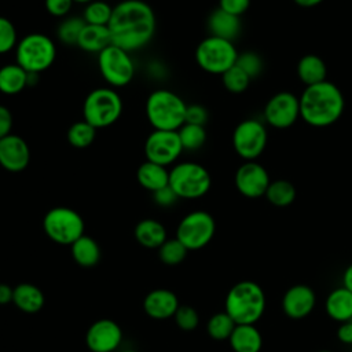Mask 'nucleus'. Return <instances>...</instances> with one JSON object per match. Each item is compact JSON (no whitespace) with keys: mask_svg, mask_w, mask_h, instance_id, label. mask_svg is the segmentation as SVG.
<instances>
[{"mask_svg":"<svg viewBox=\"0 0 352 352\" xmlns=\"http://www.w3.org/2000/svg\"><path fill=\"white\" fill-rule=\"evenodd\" d=\"M155 26V14L143 0H122L116 4L107 25L111 44L131 54L144 48L153 40Z\"/></svg>","mask_w":352,"mask_h":352,"instance_id":"obj_1","label":"nucleus"},{"mask_svg":"<svg viewBox=\"0 0 352 352\" xmlns=\"http://www.w3.org/2000/svg\"><path fill=\"white\" fill-rule=\"evenodd\" d=\"M300 100V118L311 126L323 128L337 122L345 109L341 89L327 80L304 88Z\"/></svg>","mask_w":352,"mask_h":352,"instance_id":"obj_2","label":"nucleus"},{"mask_svg":"<svg viewBox=\"0 0 352 352\" xmlns=\"http://www.w3.org/2000/svg\"><path fill=\"white\" fill-rule=\"evenodd\" d=\"M265 293L253 280H241L226 296L224 311L236 324H254L265 311Z\"/></svg>","mask_w":352,"mask_h":352,"instance_id":"obj_3","label":"nucleus"},{"mask_svg":"<svg viewBox=\"0 0 352 352\" xmlns=\"http://www.w3.org/2000/svg\"><path fill=\"white\" fill-rule=\"evenodd\" d=\"M187 103L170 89L158 88L146 100V117L153 129L177 131L186 120Z\"/></svg>","mask_w":352,"mask_h":352,"instance_id":"obj_4","label":"nucleus"},{"mask_svg":"<svg viewBox=\"0 0 352 352\" xmlns=\"http://www.w3.org/2000/svg\"><path fill=\"white\" fill-rule=\"evenodd\" d=\"M122 114V99L111 87H99L88 92L82 103V117L95 129L113 125Z\"/></svg>","mask_w":352,"mask_h":352,"instance_id":"obj_5","label":"nucleus"},{"mask_svg":"<svg viewBox=\"0 0 352 352\" xmlns=\"http://www.w3.org/2000/svg\"><path fill=\"white\" fill-rule=\"evenodd\" d=\"M55 58V43L44 33H29L19 38L15 47V62L28 73L45 72L52 66Z\"/></svg>","mask_w":352,"mask_h":352,"instance_id":"obj_6","label":"nucleus"},{"mask_svg":"<svg viewBox=\"0 0 352 352\" xmlns=\"http://www.w3.org/2000/svg\"><path fill=\"white\" fill-rule=\"evenodd\" d=\"M212 186L209 170L194 161L175 164L169 169V187L179 199H197L204 197Z\"/></svg>","mask_w":352,"mask_h":352,"instance_id":"obj_7","label":"nucleus"},{"mask_svg":"<svg viewBox=\"0 0 352 352\" xmlns=\"http://www.w3.org/2000/svg\"><path fill=\"white\" fill-rule=\"evenodd\" d=\"M238 51L234 41L216 36L205 37L195 48V60L198 66L209 73L221 76L236 63Z\"/></svg>","mask_w":352,"mask_h":352,"instance_id":"obj_8","label":"nucleus"},{"mask_svg":"<svg viewBox=\"0 0 352 352\" xmlns=\"http://www.w3.org/2000/svg\"><path fill=\"white\" fill-rule=\"evenodd\" d=\"M45 235L59 245H72L84 235L85 223L82 216L72 208L55 206L43 219Z\"/></svg>","mask_w":352,"mask_h":352,"instance_id":"obj_9","label":"nucleus"},{"mask_svg":"<svg viewBox=\"0 0 352 352\" xmlns=\"http://www.w3.org/2000/svg\"><path fill=\"white\" fill-rule=\"evenodd\" d=\"M98 69L102 78L111 88L128 85L136 72L131 52L110 44L98 54Z\"/></svg>","mask_w":352,"mask_h":352,"instance_id":"obj_10","label":"nucleus"},{"mask_svg":"<svg viewBox=\"0 0 352 352\" xmlns=\"http://www.w3.org/2000/svg\"><path fill=\"white\" fill-rule=\"evenodd\" d=\"M216 221L206 210H192L177 224L176 238L188 249L198 250L205 248L214 236Z\"/></svg>","mask_w":352,"mask_h":352,"instance_id":"obj_11","label":"nucleus"},{"mask_svg":"<svg viewBox=\"0 0 352 352\" xmlns=\"http://www.w3.org/2000/svg\"><path fill=\"white\" fill-rule=\"evenodd\" d=\"M231 140L235 153L241 158L254 161L267 147L268 132L261 121L256 118H246L235 126Z\"/></svg>","mask_w":352,"mask_h":352,"instance_id":"obj_12","label":"nucleus"},{"mask_svg":"<svg viewBox=\"0 0 352 352\" xmlns=\"http://www.w3.org/2000/svg\"><path fill=\"white\" fill-rule=\"evenodd\" d=\"M144 155L147 161L168 166L175 164L182 155L183 146L177 131L153 129L144 140Z\"/></svg>","mask_w":352,"mask_h":352,"instance_id":"obj_13","label":"nucleus"},{"mask_svg":"<svg viewBox=\"0 0 352 352\" xmlns=\"http://www.w3.org/2000/svg\"><path fill=\"white\" fill-rule=\"evenodd\" d=\"M298 118L300 100L293 92L280 91L272 95L264 106V120L272 128H290Z\"/></svg>","mask_w":352,"mask_h":352,"instance_id":"obj_14","label":"nucleus"},{"mask_svg":"<svg viewBox=\"0 0 352 352\" xmlns=\"http://www.w3.org/2000/svg\"><path fill=\"white\" fill-rule=\"evenodd\" d=\"M235 187L246 198H260L271 183L267 169L256 161H245L235 172Z\"/></svg>","mask_w":352,"mask_h":352,"instance_id":"obj_15","label":"nucleus"},{"mask_svg":"<svg viewBox=\"0 0 352 352\" xmlns=\"http://www.w3.org/2000/svg\"><path fill=\"white\" fill-rule=\"evenodd\" d=\"M122 341L121 327L111 319L94 322L85 334V342L91 352H114Z\"/></svg>","mask_w":352,"mask_h":352,"instance_id":"obj_16","label":"nucleus"},{"mask_svg":"<svg viewBox=\"0 0 352 352\" xmlns=\"http://www.w3.org/2000/svg\"><path fill=\"white\" fill-rule=\"evenodd\" d=\"M30 162V148L28 142L10 133L0 139V166L8 172L18 173L28 168Z\"/></svg>","mask_w":352,"mask_h":352,"instance_id":"obj_17","label":"nucleus"},{"mask_svg":"<svg viewBox=\"0 0 352 352\" xmlns=\"http://www.w3.org/2000/svg\"><path fill=\"white\" fill-rule=\"evenodd\" d=\"M316 304V296L311 286L298 283L290 286L282 297V311L290 319L298 320L308 316Z\"/></svg>","mask_w":352,"mask_h":352,"instance_id":"obj_18","label":"nucleus"},{"mask_svg":"<svg viewBox=\"0 0 352 352\" xmlns=\"http://www.w3.org/2000/svg\"><path fill=\"white\" fill-rule=\"evenodd\" d=\"M179 305L177 296L168 289H154L143 300L144 312L157 320L172 318Z\"/></svg>","mask_w":352,"mask_h":352,"instance_id":"obj_19","label":"nucleus"},{"mask_svg":"<svg viewBox=\"0 0 352 352\" xmlns=\"http://www.w3.org/2000/svg\"><path fill=\"white\" fill-rule=\"evenodd\" d=\"M208 29L210 36L234 41L242 30L241 16L216 8L208 18Z\"/></svg>","mask_w":352,"mask_h":352,"instance_id":"obj_20","label":"nucleus"},{"mask_svg":"<svg viewBox=\"0 0 352 352\" xmlns=\"http://www.w3.org/2000/svg\"><path fill=\"white\" fill-rule=\"evenodd\" d=\"M324 309L329 318L338 323L352 320V292L344 286L331 290L326 297Z\"/></svg>","mask_w":352,"mask_h":352,"instance_id":"obj_21","label":"nucleus"},{"mask_svg":"<svg viewBox=\"0 0 352 352\" xmlns=\"http://www.w3.org/2000/svg\"><path fill=\"white\" fill-rule=\"evenodd\" d=\"M136 179L144 190L154 192L169 184V169L166 166L146 160L138 166Z\"/></svg>","mask_w":352,"mask_h":352,"instance_id":"obj_22","label":"nucleus"},{"mask_svg":"<svg viewBox=\"0 0 352 352\" xmlns=\"http://www.w3.org/2000/svg\"><path fill=\"white\" fill-rule=\"evenodd\" d=\"M234 352H260L263 337L254 324H236L228 338Z\"/></svg>","mask_w":352,"mask_h":352,"instance_id":"obj_23","label":"nucleus"},{"mask_svg":"<svg viewBox=\"0 0 352 352\" xmlns=\"http://www.w3.org/2000/svg\"><path fill=\"white\" fill-rule=\"evenodd\" d=\"M135 239L144 248L158 249L166 239V230L155 219H143L135 226Z\"/></svg>","mask_w":352,"mask_h":352,"instance_id":"obj_24","label":"nucleus"},{"mask_svg":"<svg viewBox=\"0 0 352 352\" xmlns=\"http://www.w3.org/2000/svg\"><path fill=\"white\" fill-rule=\"evenodd\" d=\"M110 44H111V36L107 26L85 25L76 45H78L84 52L98 55L102 50H104Z\"/></svg>","mask_w":352,"mask_h":352,"instance_id":"obj_25","label":"nucleus"},{"mask_svg":"<svg viewBox=\"0 0 352 352\" xmlns=\"http://www.w3.org/2000/svg\"><path fill=\"white\" fill-rule=\"evenodd\" d=\"M326 74L327 67L320 56L315 54H307L300 58L297 63V76L305 87L324 81Z\"/></svg>","mask_w":352,"mask_h":352,"instance_id":"obj_26","label":"nucleus"},{"mask_svg":"<svg viewBox=\"0 0 352 352\" xmlns=\"http://www.w3.org/2000/svg\"><path fill=\"white\" fill-rule=\"evenodd\" d=\"M12 302L22 312L36 314L44 305V294L32 283H19L16 287H14Z\"/></svg>","mask_w":352,"mask_h":352,"instance_id":"obj_27","label":"nucleus"},{"mask_svg":"<svg viewBox=\"0 0 352 352\" xmlns=\"http://www.w3.org/2000/svg\"><path fill=\"white\" fill-rule=\"evenodd\" d=\"M29 73L16 62L0 67V92L4 95H16L28 87Z\"/></svg>","mask_w":352,"mask_h":352,"instance_id":"obj_28","label":"nucleus"},{"mask_svg":"<svg viewBox=\"0 0 352 352\" xmlns=\"http://www.w3.org/2000/svg\"><path fill=\"white\" fill-rule=\"evenodd\" d=\"M70 248H72V257L81 267H85V268L94 267L100 260V248L98 242L89 235L84 234L76 242H73Z\"/></svg>","mask_w":352,"mask_h":352,"instance_id":"obj_29","label":"nucleus"},{"mask_svg":"<svg viewBox=\"0 0 352 352\" xmlns=\"http://www.w3.org/2000/svg\"><path fill=\"white\" fill-rule=\"evenodd\" d=\"M296 187L292 182L286 179H278L271 182L265 191V198L268 199V202L278 208H286L292 205L296 199Z\"/></svg>","mask_w":352,"mask_h":352,"instance_id":"obj_30","label":"nucleus"},{"mask_svg":"<svg viewBox=\"0 0 352 352\" xmlns=\"http://www.w3.org/2000/svg\"><path fill=\"white\" fill-rule=\"evenodd\" d=\"M177 135L183 146V150L186 151L199 150L205 144L208 138L206 129L204 125H195V124H187V122H184L177 129Z\"/></svg>","mask_w":352,"mask_h":352,"instance_id":"obj_31","label":"nucleus"},{"mask_svg":"<svg viewBox=\"0 0 352 352\" xmlns=\"http://www.w3.org/2000/svg\"><path fill=\"white\" fill-rule=\"evenodd\" d=\"M85 21L82 19V16H77V15H67L65 18H62L60 23L56 28V37L67 45H76L77 40L82 32V29L85 28Z\"/></svg>","mask_w":352,"mask_h":352,"instance_id":"obj_32","label":"nucleus"},{"mask_svg":"<svg viewBox=\"0 0 352 352\" xmlns=\"http://www.w3.org/2000/svg\"><path fill=\"white\" fill-rule=\"evenodd\" d=\"M95 136L96 129L85 120L76 121L74 124H72L66 133L67 142L76 148H85L91 146L95 140Z\"/></svg>","mask_w":352,"mask_h":352,"instance_id":"obj_33","label":"nucleus"},{"mask_svg":"<svg viewBox=\"0 0 352 352\" xmlns=\"http://www.w3.org/2000/svg\"><path fill=\"white\" fill-rule=\"evenodd\" d=\"M235 326L236 323L232 320V318L226 311H223L210 316L206 324V330L213 340L223 341L230 338Z\"/></svg>","mask_w":352,"mask_h":352,"instance_id":"obj_34","label":"nucleus"},{"mask_svg":"<svg viewBox=\"0 0 352 352\" xmlns=\"http://www.w3.org/2000/svg\"><path fill=\"white\" fill-rule=\"evenodd\" d=\"M113 14V7L103 0H94L85 4L82 11V19L87 25L107 26Z\"/></svg>","mask_w":352,"mask_h":352,"instance_id":"obj_35","label":"nucleus"},{"mask_svg":"<svg viewBox=\"0 0 352 352\" xmlns=\"http://www.w3.org/2000/svg\"><path fill=\"white\" fill-rule=\"evenodd\" d=\"M188 249L175 236L168 238L160 248H158V257L166 265H177L180 264L186 256Z\"/></svg>","mask_w":352,"mask_h":352,"instance_id":"obj_36","label":"nucleus"},{"mask_svg":"<svg viewBox=\"0 0 352 352\" xmlns=\"http://www.w3.org/2000/svg\"><path fill=\"white\" fill-rule=\"evenodd\" d=\"M250 80L252 78L236 65H234L226 73L221 74L223 85L231 94L245 92L250 84Z\"/></svg>","mask_w":352,"mask_h":352,"instance_id":"obj_37","label":"nucleus"},{"mask_svg":"<svg viewBox=\"0 0 352 352\" xmlns=\"http://www.w3.org/2000/svg\"><path fill=\"white\" fill-rule=\"evenodd\" d=\"M19 38L15 25L7 16L0 15V55L15 50Z\"/></svg>","mask_w":352,"mask_h":352,"instance_id":"obj_38","label":"nucleus"},{"mask_svg":"<svg viewBox=\"0 0 352 352\" xmlns=\"http://www.w3.org/2000/svg\"><path fill=\"white\" fill-rule=\"evenodd\" d=\"M235 65L239 66L250 78L258 77L264 70V60L254 51H245L242 54H238Z\"/></svg>","mask_w":352,"mask_h":352,"instance_id":"obj_39","label":"nucleus"},{"mask_svg":"<svg viewBox=\"0 0 352 352\" xmlns=\"http://www.w3.org/2000/svg\"><path fill=\"white\" fill-rule=\"evenodd\" d=\"M173 318H175L177 327L184 331L195 330L199 323L198 312L195 311V308H192L190 305H179Z\"/></svg>","mask_w":352,"mask_h":352,"instance_id":"obj_40","label":"nucleus"},{"mask_svg":"<svg viewBox=\"0 0 352 352\" xmlns=\"http://www.w3.org/2000/svg\"><path fill=\"white\" fill-rule=\"evenodd\" d=\"M208 118H209L208 110L202 104H198V103L187 104L184 122L195 124V125H205Z\"/></svg>","mask_w":352,"mask_h":352,"instance_id":"obj_41","label":"nucleus"},{"mask_svg":"<svg viewBox=\"0 0 352 352\" xmlns=\"http://www.w3.org/2000/svg\"><path fill=\"white\" fill-rule=\"evenodd\" d=\"M73 0H44V7L48 14L56 18H65L73 8Z\"/></svg>","mask_w":352,"mask_h":352,"instance_id":"obj_42","label":"nucleus"},{"mask_svg":"<svg viewBox=\"0 0 352 352\" xmlns=\"http://www.w3.org/2000/svg\"><path fill=\"white\" fill-rule=\"evenodd\" d=\"M250 6V0H219V8L232 15H243Z\"/></svg>","mask_w":352,"mask_h":352,"instance_id":"obj_43","label":"nucleus"},{"mask_svg":"<svg viewBox=\"0 0 352 352\" xmlns=\"http://www.w3.org/2000/svg\"><path fill=\"white\" fill-rule=\"evenodd\" d=\"M153 199L158 206L162 208H169L173 206L176 204V201L179 199V197L175 194V191L169 187V184L164 188H160L157 191L153 192Z\"/></svg>","mask_w":352,"mask_h":352,"instance_id":"obj_44","label":"nucleus"},{"mask_svg":"<svg viewBox=\"0 0 352 352\" xmlns=\"http://www.w3.org/2000/svg\"><path fill=\"white\" fill-rule=\"evenodd\" d=\"M12 124H14V120L10 109L0 104V139L11 133Z\"/></svg>","mask_w":352,"mask_h":352,"instance_id":"obj_45","label":"nucleus"},{"mask_svg":"<svg viewBox=\"0 0 352 352\" xmlns=\"http://www.w3.org/2000/svg\"><path fill=\"white\" fill-rule=\"evenodd\" d=\"M337 338L345 345H352V320L340 323L337 329Z\"/></svg>","mask_w":352,"mask_h":352,"instance_id":"obj_46","label":"nucleus"},{"mask_svg":"<svg viewBox=\"0 0 352 352\" xmlns=\"http://www.w3.org/2000/svg\"><path fill=\"white\" fill-rule=\"evenodd\" d=\"M14 289L6 283H0V304H8L12 301Z\"/></svg>","mask_w":352,"mask_h":352,"instance_id":"obj_47","label":"nucleus"},{"mask_svg":"<svg viewBox=\"0 0 352 352\" xmlns=\"http://www.w3.org/2000/svg\"><path fill=\"white\" fill-rule=\"evenodd\" d=\"M147 69L150 70V74H153V76H154V77H157V78H162V77H164V74H166V70H165L164 65H161L160 62H154V63H151Z\"/></svg>","mask_w":352,"mask_h":352,"instance_id":"obj_48","label":"nucleus"},{"mask_svg":"<svg viewBox=\"0 0 352 352\" xmlns=\"http://www.w3.org/2000/svg\"><path fill=\"white\" fill-rule=\"evenodd\" d=\"M342 286L352 292V264H349L342 274Z\"/></svg>","mask_w":352,"mask_h":352,"instance_id":"obj_49","label":"nucleus"},{"mask_svg":"<svg viewBox=\"0 0 352 352\" xmlns=\"http://www.w3.org/2000/svg\"><path fill=\"white\" fill-rule=\"evenodd\" d=\"M297 6L302 7V8H312L319 6L320 3H323V0H293Z\"/></svg>","mask_w":352,"mask_h":352,"instance_id":"obj_50","label":"nucleus"},{"mask_svg":"<svg viewBox=\"0 0 352 352\" xmlns=\"http://www.w3.org/2000/svg\"><path fill=\"white\" fill-rule=\"evenodd\" d=\"M74 3H78V4H88V3H91V1H94V0H73Z\"/></svg>","mask_w":352,"mask_h":352,"instance_id":"obj_51","label":"nucleus"},{"mask_svg":"<svg viewBox=\"0 0 352 352\" xmlns=\"http://www.w3.org/2000/svg\"><path fill=\"white\" fill-rule=\"evenodd\" d=\"M120 352H138V351H133V349H125V351H120Z\"/></svg>","mask_w":352,"mask_h":352,"instance_id":"obj_52","label":"nucleus"},{"mask_svg":"<svg viewBox=\"0 0 352 352\" xmlns=\"http://www.w3.org/2000/svg\"><path fill=\"white\" fill-rule=\"evenodd\" d=\"M318 352H331V351H327V349H322V351H318Z\"/></svg>","mask_w":352,"mask_h":352,"instance_id":"obj_53","label":"nucleus"},{"mask_svg":"<svg viewBox=\"0 0 352 352\" xmlns=\"http://www.w3.org/2000/svg\"><path fill=\"white\" fill-rule=\"evenodd\" d=\"M351 352H352V351H351Z\"/></svg>","mask_w":352,"mask_h":352,"instance_id":"obj_54","label":"nucleus"}]
</instances>
